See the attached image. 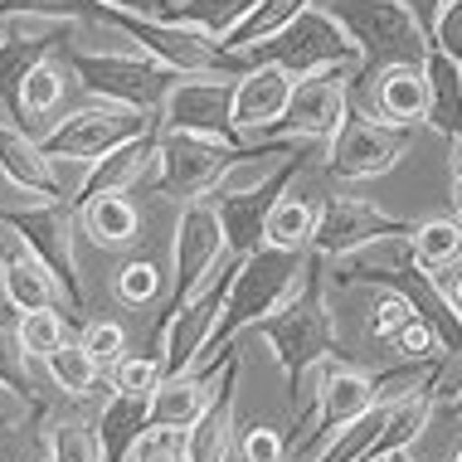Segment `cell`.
I'll use <instances>...</instances> for the list:
<instances>
[{
	"label": "cell",
	"instance_id": "obj_1",
	"mask_svg": "<svg viewBox=\"0 0 462 462\" xmlns=\"http://www.w3.org/2000/svg\"><path fill=\"white\" fill-rule=\"evenodd\" d=\"M311 268H317V254H292V248H254L244 254L229 273V287H224V311H219V336H215V351L205 356V365H219V341L234 346L239 336L258 331L263 321L278 311L282 302H292L297 292L307 287Z\"/></svg>",
	"mask_w": 462,
	"mask_h": 462
},
{
	"label": "cell",
	"instance_id": "obj_2",
	"mask_svg": "<svg viewBox=\"0 0 462 462\" xmlns=\"http://www.w3.org/2000/svg\"><path fill=\"white\" fill-rule=\"evenodd\" d=\"M248 64H282L297 79H311V73H360L365 69V49L356 44V34L336 20V10L307 5L302 15L287 24L282 34H273L268 44L248 49L244 69Z\"/></svg>",
	"mask_w": 462,
	"mask_h": 462
},
{
	"label": "cell",
	"instance_id": "obj_3",
	"mask_svg": "<svg viewBox=\"0 0 462 462\" xmlns=\"http://www.w3.org/2000/svg\"><path fill=\"white\" fill-rule=\"evenodd\" d=\"M69 64L79 88H88L103 103L136 107V112H161L171 83L180 79L176 69H166L161 59L142 54V49H69Z\"/></svg>",
	"mask_w": 462,
	"mask_h": 462
},
{
	"label": "cell",
	"instance_id": "obj_4",
	"mask_svg": "<svg viewBox=\"0 0 462 462\" xmlns=\"http://www.w3.org/2000/svg\"><path fill=\"white\" fill-rule=\"evenodd\" d=\"M321 5L336 10V20L356 34V44L365 49V69L423 64L433 49L429 24L409 0H321Z\"/></svg>",
	"mask_w": 462,
	"mask_h": 462
},
{
	"label": "cell",
	"instance_id": "obj_5",
	"mask_svg": "<svg viewBox=\"0 0 462 462\" xmlns=\"http://www.w3.org/2000/svg\"><path fill=\"white\" fill-rule=\"evenodd\" d=\"M156 132L152 112H136V107H117V103H88V107H73L64 117H54V127L40 136L44 156L49 161H69V166H93V161L112 156L117 146L136 142V136Z\"/></svg>",
	"mask_w": 462,
	"mask_h": 462
},
{
	"label": "cell",
	"instance_id": "obj_6",
	"mask_svg": "<svg viewBox=\"0 0 462 462\" xmlns=\"http://www.w3.org/2000/svg\"><path fill=\"white\" fill-rule=\"evenodd\" d=\"M321 263V258H317ZM258 341L273 346V360H278V370L292 380L297 370L317 365L321 356L331 351L336 341V317H331V302H327V287H321L317 268H311L307 287L292 297V302H282L273 317L258 327Z\"/></svg>",
	"mask_w": 462,
	"mask_h": 462
},
{
	"label": "cell",
	"instance_id": "obj_7",
	"mask_svg": "<svg viewBox=\"0 0 462 462\" xmlns=\"http://www.w3.org/2000/svg\"><path fill=\"white\" fill-rule=\"evenodd\" d=\"M409 142H414V127H390V122H380L374 112L351 103L346 122L327 142V176L341 180V185L380 180V176H390L399 161H404Z\"/></svg>",
	"mask_w": 462,
	"mask_h": 462
},
{
	"label": "cell",
	"instance_id": "obj_8",
	"mask_svg": "<svg viewBox=\"0 0 462 462\" xmlns=\"http://www.w3.org/2000/svg\"><path fill=\"white\" fill-rule=\"evenodd\" d=\"M244 146L205 132H161V171L156 190L171 199H209Z\"/></svg>",
	"mask_w": 462,
	"mask_h": 462
},
{
	"label": "cell",
	"instance_id": "obj_9",
	"mask_svg": "<svg viewBox=\"0 0 462 462\" xmlns=\"http://www.w3.org/2000/svg\"><path fill=\"white\" fill-rule=\"evenodd\" d=\"M239 73H229V69L180 73V79L171 83L161 112H156V127L161 132H205V136L239 142V136H234V79H239Z\"/></svg>",
	"mask_w": 462,
	"mask_h": 462
},
{
	"label": "cell",
	"instance_id": "obj_10",
	"mask_svg": "<svg viewBox=\"0 0 462 462\" xmlns=\"http://www.w3.org/2000/svg\"><path fill=\"white\" fill-rule=\"evenodd\" d=\"M0 215L15 224L24 234V244L59 273V282L69 287L73 307H79L83 282H79V244H73V234L83 229L79 205H73V199H34V205H0Z\"/></svg>",
	"mask_w": 462,
	"mask_h": 462
},
{
	"label": "cell",
	"instance_id": "obj_11",
	"mask_svg": "<svg viewBox=\"0 0 462 462\" xmlns=\"http://www.w3.org/2000/svg\"><path fill=\"white\" fill-rule=\"evenodd\" d=\"M297 93V73L282 64H248L234 79V136L239 146H258L282 127L287 103Z\"/></svg>",
	"mask_w": 462,
	"mask_h": 462
},
{
	"label": "cell",
	"instance_id": "obj_12",
	"mask_svg": "<svg viewBox=\"0 0 462 462\" xmlns=\"http://www.w3.org/2000/svg\"><path fill=\"white\" fill-rule=\"evenodd\" d=\"M351 83H356V73H311V79H297L287 117L273 136L278 142H297V146H307V142L327 146L336 127L346 122V112H351Z\"/></svg>",
	"mask_w": 462,
	"mask_h": 462
},
{
	"label": "cell",
	"instance_id": "obj_13",
	"mask_svg": "<svg viewBox=\"0 0 462 462\" xmlns=\"http://www.w3.org/2000/svg\"><path fill=\"white\" fill-rule=\"evenodd\" d=\"M399 229L394 215H384L380 205H370L365 195H346L336 190L321 199V215H317V234H311V254L327 258V263H336V258L356 254L360 244L380 239V234Z\"/></svg>",
	"mask_w": 462,
	"mask_h": 462
},
{
	"label": "cell",
	"instance_id": "obj_14",
	"mask_svg": "<svg viewBox=\"0 0 462 462\" xmlns=\"http://www.w3.org/2000/svg\"><path fill=\"white\" fill-rule=\"evenodd\" d=\"M0 176H5L10 190L34 195V199H69L64 180H59V166L44 156L40 136H34L24 122L0 103Z\"/></svg>",
	"mask_w": 462,
	"mask_h": 462
},
{
	"label": "cell",
	"instance_id": "obj_15",
	"mask_svg": "<svg viewBox=\"0 0 462 462\" xmlns=\"http://www.w3.org/2000/svg\"><path fill=\"white\" fill-rule=\"evenodd\" d=\"M234 380V360L224 356V365H209V370H180V374H166L161 390L146 399L152 409V423L161 429H176V433H190L199 419L209 414V404L229 390Z\"/></svg>",
	"mask_w": 462,
	"mask_h": 462
},
{
	"label": "cell",
	"instance_id": "obj_16",
	"mask_svg": "<svg viewBox=\"0 0 462 462\" xmlns=\"http://www.w3.org/2000/svg\"><path fill=\"white\" fill-rule=\"evenodd\" d=\"M356 83H370L365 103H351L374 112L390 127H419L429 122V79H423V64H380V69H360Z\"/></svg>",
	"mask_w": 462,
	"mask_h": 462
},
{
	"label": "cell",
	"instance_id": "obj_17",
	"mask_svg": "<svg viewBox=\"0 0 462 462\" xmlns=\"http://www.w3.org/2000/svg\"><path fill=\"white\" fill-rule=\"evenodd\" d=\"M156 171H161V127L146 132V136H136V142H127V146H117L112 156L93 161V166H83V176H79V185H73L69 199H73V205H83V199L107 195V190L132 195L136 185H146V180L156 185Z\"/></svg>",
	"mask_w": 462,
	"mask_h": 462
},
{
	"label": "cell",
	"instance_id": "obj_18",
	"mask_svg": "<svg viewBox=\"0 0 462 462\" xmlns=\"http://www.w3.org/2000/svg\"><path fill=\"white\" fill-rule=\"evenodd\" d=\"M374 404H380V399H374V380H370V374L331 365L327 384H321V404L307 414V423H311V433H321L327 423H336V429H351V423L365 419Z\"/></svg>",
	"mask_w": 462,
	"mask_h": 462
},
{
	"label": "cell",
	"instance_id": "obj_19",
	"mask_svg": "<svg viewBox=\"0 0 462 462\" xmlns=\"http://www.w3.org/2000/svg\"><path fill=\"white\" fill-rule=\"evenodd\" d=\"M79 224L83 234L97 244V248H132L136 234H142V209L132 205V195H93L79 205Z\"/></svg>",
	"mask_w": 462,
	"mask_h": 462
},
{
	"label": "cell",
	"instance_id": "obj_20",
	"mask_svg": "<svg viewBox=\"0 0 462 462\" xmlns=\"http://www.w3.org/2000/svg\"><path fill=\"white\" fill-rule=\"evenodd\" d=\"M69 73H73V64H64L59 54H44L40 64L24 73V83L15 93V117L30 132L44 127V122L59 112V103H64V93H69Z\"/></svg>",
	"mask_w": 462,
	"mask_h": 462
},
{
	"label": "cell",
	"instance_id": "obj_21",
	"mask_svg": "<svg viewBox=\"0 0 462 462\" xmlns=\"http://www.w3.org/2000/svg\"><path fill=\"white\" fill-rule=\"evenodd\" d=\"M423 79H429V127L448 136V142H457L462 136V64L448 59L443 49H429Z\"/></svg>",
	"mask_w": 462,
	"mask_h": 462
},
{
	"label": "cell",
	"instance_id": "obj_22",
	"mask_svg": "<svg viewBox=\"0 0 462 462\" xmlns=\"http://www.w3.org/2000/svg\"><path fill=\"white\" fill-rule=\"evenodd\" d=\"M317 215H321V199H311L302 185H287L282 199L268 209V224H263V244L268 248H292V254H307L311 248V234H317Z\"/></svg>",
	"mask_w": 462,
	"mask_h": 462
},
{
	"label": "cell",
	"instance_id": "obj_23",
	"mask_svg": "<svg viewBox=\"0 0 462 462\" xmlns=\"http://www.w3.org/2000/svg\"><path fill=\"white\" fill-rule=\"evenodd\" d=\"M307 5H317V0H258V5L248 10V15L219 40V49H224L229 59H239V64H244L248 49H258V44H268L273 34H282Z\"/></svg>",
	"mask_w": 462,
	"mask_h": 462
},
{
	"label": "cell",
	"instance_id": "obj_24",
	"mask_svg": "<svg viewBox=\"0 0 462 462\" xmlns=\"http://www.w3.org/2000/svg\"><path fill=\"white\" fill-rule=\"evenodd\" d=\"M40 365H44L49 390L64 394V399H88L97 384H103V370H107L97 356H88V346H83V341L59 346L54 356H44V360H40Z\"/></svg>",
	"mask_w": 462,
	"mask_h": 462
},
{
	"label": "cell",
	"instance_id": "obj_25",
	"mask_svg": "<svg viewBox=\"0 0 462 462\" xmlns=\"http://www.w3.org/2000/svg\"><path fill=\"white\" fill-rule=\"evenodd\" d=\"M254 5H258V0H166L161 15L190 24V30L209 34V40H224V34H229Z\"/></svg>",
	"mask_w": 462,
	"mask_h": 462
},
{
	"label": "cell",
	"instance_id": "obj_26",
	"mask_svg": "<svg viewBox=\"0 0 462 462\" xmlns=\"http://www.w3.org/2000/svg\"><path fill=\"white\" fill-rule=\"evenodd\" d=\"M414 263L423 273H448L462 263V219L414 224Z\"/></svg>",
	"mask_w": 462,
	"mask_h": 462
},
{
	"label": "cell",
	"instance_id": "obj_27",
	"mask_svg": "<svg viewBox=\"0 0 462 462\" xmlns=\"http://www.w3.org/2000/svg\"><path fill=\"white\" fill-rule=\"evenodd\" d=\"M414 317H419V307H414V297H409L404 287L374 282V292L365 302V336H370V341H394V336L404 331Z\"/></svg>",
	"mask_w": 462,
	"mask_h": 462
},
{
	"label": "cell",
	"instance_id": "obj_28",
	"mask_svg": "<svg viewBox=\"0 0 462 462\" xmlns=\"http://www.w3.org/2000/svg\"><path fill=\"white\" fill-rule=\"evenodd\" d=\"M112 394H127V399H152L166 380V365H161L156 351H127L107 365Z\"/></svg>",
	"mask_w": 462,
	"mask_h": 462
},
{
	"label": "cell",
	"instance_id": "obj_29",
	"mask_svg": "<svg viewBox=\"0 0 462 462\" xmlns=\"http://www.w3.org/2000/svg\"><path fill=\"white\" fill-rule=\"evenodd\" d=\"M59 40H49V34H30V40H15V44H0V103L15 112V93L24 83V73L40 64L44 54H54Z\"/></svg>",
	"mask_w": 462,
	"mask_h": 462
},
{
	"label": "cell",
	"instance_id": "obj_30",
	"mask_svg": "<svg viewBox=\"0 0 462 462\" xmlns=\"http://www.w3.org/2000/svg\"><path fill=\"white\" fill-rule=\"evenodd\" d=\"M15 331L24 341V351L34 360L54 356L59 346H69V321L59 307H34V311H15Z\"/></svg>",
	"mask_w": 462,
	"mask_h": 462
},
{
	"label": "cell",
	"instance_id": "obj_31",
	"mask_svg": "<svg viewBox=\"0 0 462 462\" xmlns=\"http://www.w3.org/2000/svg\"><path fill=\"white\" fill-rule=\"evenodd\" d=\"M0 390H15L40 404V384H34V356L24 351L20 331L0 321Z\"/></svg>",
	"mask_w": 462,
	"mask_h": 462
},
{
	"label": "cell",
	"instance_id": "obj_32",
	"mask_svg": "<svg viewBox=\"0 0 462 462\" xmlns=\"http://www.w3.org/2000/svg\"><path fill=\"white\" fill-rule=\"evenodd\" d=\"M112 287H117V297H122L127 307H152L156 297L166 292V278H161V268L152 263V258H132V263L117 268Z\"/></svg>",
	"mask_w": 462,
	"mask_h": 462
},
{
	"label": "cell",
	"instance_id": "obj_33",
	"mask_svg": "<svg viewBox=\"0 0 462 462\" xmlns=\"http://www.w3.org/2000/svg\"><path fill=\"white\" fill-rule=\"evenodd\" d=\"M79 341L88 346V356H97L103 365H112L117 356H127V327H122L117 317H97V321H88Z\"/></svg>",
	"mask_w": 462,
	"mask_h": 462
},
{
	"label": "cell",
	"instance_id": "obj_34",
	"mask_svg": "<svg viewBox=\"0 0 462 462\" xmlns=\"http://www.w3.org/2000/svg\"><path fill=\"white\" fill-rule=\"evenodd\" d=\"M0 10H15V15H44V20H64L79 24L93 15V0H0Z\"/></svg>",
	"mask_w": 462,
	"mask_h": 462
},
{
	"label": "cell",
	"instance_id": "obj_35",
	"mask_svg": "<svg viewBox=\"0 0 462 462\" xmlns=\"http://www.w3.org/2000/svg\"><path fill=\"white\" fill-rule=\"evenodd\" d=\"M239 462H287V443L278 423H254L239 433Z\"/></svg>",
	"mask_w": 462,
	"mask_h": 462
},
{
	"label": "cell",
	"instance_id": "obj_36",
	"mask_svg": "<svg viewBox=\"0 0 462 462\" xmlns=\"http://www.w3.org/2000/svg\"><path fill=\"white\" fill-rule=\"evenodd\" d=\"M429 40H433V49H443L448 59L462 64V0H443L429 24Z\"/></svg>",
	"mask_w": 462,
	"mask_h": 462
},
{
	"label": "cell",
	"instance_id": "obj_37",
	"mask_svg": "<svg viewBox=\"0 0 462 462\" xmlns=\"http://www.w3.org/2000/svg\"><path fill=\"white\" fill-rule=\"evenodd\" d=\"M97 10H132V15H161V0H93Z\"/></svg>",
	"mask_w": 462,
	"mask_h": 462
},
{
	"label": "cell",
	"instance_id": "obj_38",
	"mask_svg": "<svg viewBox=\"0 0 462 462\" xmlns=\"http://www.w3.org/2000/svg\"><path fill=\"white\" fill-rule=\"evenodd\" d=\"M433 278H439V287L448 292V302L462 311V273H457V268H448V273H433Z\"/></svg>",
	"mask_w": 462,
	"mask_h": 462
},
{
	"label": "cell",
	"instance_id": "obj_39",
	"mask_svg": "<svg viewBox=\"0 0 462 462\" xmlns=\"http://www.w3.org/2000/svg\"><path fill=\"white\" fill-rule=\"evenodd\" d=\"M409 5L419 10V20H423V24H433V15H439V5H443V0H409Z\"/></svg>",
	"mask_w": 462,
	"mask_h": 462
},
{
	"label": "cell",
	"instance_id": "obj_40",
	"mask_svg": "<svg viewBox=\"0 0 462 462\" xmlns=\"http://www.w3.org/2000/svg\"><path fill=\"white\" fill-rule=\"evenodd\" d=\"M453 180H462V136L453 142Z\"/></svg>",
	"mask_w": 462,
	"mask_h": 462
},
{
	"label": "cell",
	"instance_id": "obj_41",
	"mask_svg": "<svg viewBox=\"0 0 462 462\" xmlns=\"http://www.w3.org/2000/svg\"><path fill=\"white\" fill-rule=\"evenodd\" d=\"M384 462H419V453H414V448H399V453H390Z\"/></svg>",
	"mask_w": 462,
	"mask_h": 462
},
{
	"label": "cell",
	"instance_id": "obj_42",
	"mask_svg": "<svg viewBox=\"0 0 462 462\" xmlns=\"http://www.w3.org/2000/svg\"><path fill=\"white\" fill-rule=\"evenodd\" d=\"M453 209H457V219H462V180H453Z\"/></svg>",
	"mask_w": 462,
	"mask_h": 462
},
{
	"label": "cell",
	"instance_id": "obj_43",
	"mask_svg": "<svg viewBox=\"0 0 462 462\" xmlns=\"http://www.w3.org/2000/svg\"><path fill=\"white\" fill-rule=\"evenodd\" d=\"M448 462H462V443L453 448V453H448Z\"/></svg>",
	"mask_w": 462,
	"mask_h": 462
},
{
	"label": "cell",
	"instance_id": "obj_44",
	"mask_svg": "<svg viewBox=\"0 0 462 462\" xmlns=\"http://www.w3.org/2000/svg\"><path fill=\"white\" fill-rule=\"evenodd\" d=\"M161 5H166V0H161Z\"/></svg>",
	"mask_w": 462,
	"mask_h": 462
},
{
	"label": "cell",
	"instance_id": "obj_45",
	"mask_svg": "<svg viewBox=\"0 0 462 462\" xmlns=\"http://www.w3.org/2000/svg\"><path fill=\"white\" fill-rule=\"evenodd\" d=\"M44 462H49V457H44Z\"/></svg>",
	"mask_w": 462,
	"mask_h": 462
}]
</instances>
